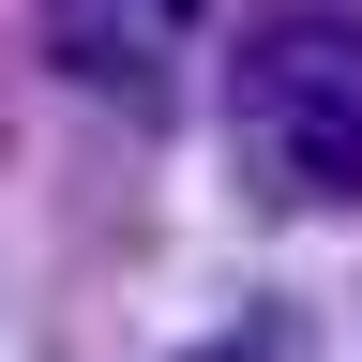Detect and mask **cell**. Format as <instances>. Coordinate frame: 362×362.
<instances>
[{
	"label": "cell",
	"instance_id": "obj_3",
	"mask_svg": "<svg viewBox=\"0 0 362 362\" xmlns=\"http://www.w3.org/2000/svg\"><path fill=\"white\" fill-rule=\"evenodd\" d=\"M211 16V0H136V30H197Z\"/></svg>",
	"mask_w": 362,
	"mask_h": 362
},
{
	"label": "cell",
	"instance_id": "obj_1",
	"mask_svg": "<svg viewBox=\"0 0 362 362\" xmlns=\"http://www.w3.org/2000/svg\"><path fill=\"white\" fill-rule=\"evenodd\" d=\"M226 136L257 197L362 211V0H257L226 30Z\"/></svg>",
	"mask_w": 362,
	"mask_h": 362
},
{
	"label": "cell",
	"instance_id": "obj_2",
	"mask_svg": "<svg viewBox=\"0 0 362 362\" xmlns=\"http://www.w3.org/2000/svg\"><path fill=\"white\" fill-rule=\"evenodd\" d=\"M197 362H302V317H257L242 347H197Z\"/></svg>",
	"mask_w": 362,
	"mask_h": 362
}]
</instances>
